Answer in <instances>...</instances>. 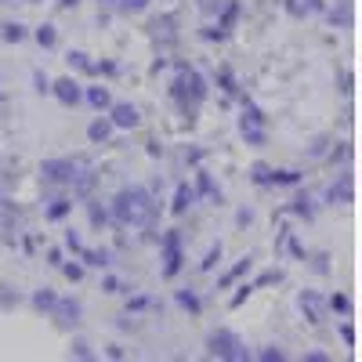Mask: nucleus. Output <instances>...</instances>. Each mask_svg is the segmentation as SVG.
<instances>
[{
	"label": "nucleus",
	"instance_id": "f03ea898",
	"mask_svg": "<svg viewBox=\"0 0 362 362\" xmlns=\"http://www.w3.org/2000/svg\"><path fill=\"white\" fill-rule=\"evenodd\" d=\"M210 355H221V358H247V348L239 337H232L228 329H221V334L210 337Z\"/></svg>",
	"mask_w": 362,
	"mask_h": 362
},
{
	"label": "nucleus",
	"instance_id": "dca6fc26",
	"mask_svg": "<svg viewBox=\"0 0 362 362\" xmlns=\"http://www.w3.org/2000/svg\"><path fill=\"white\" fill-rule=\"evenodd\" d=\"M73 355H80V358H90V351H87V344H83V341H76V344H73Z\"/></svg>",
	"mask_w": 362,
	"mask_h": 362
},
{
	"label": "nucleus",
	"instance_id": "a211bd4d",
	"mask_svg": "<svg viewBox=\"0 0 362 362\" xmlns=\"http://www.w3.org/2000/svg\"><path fill=\"white\" fill-rule=\"evenodd\" d=\"M18 4H37V0H18Z\"/></svg>",
	"mask_w": 362,
	"mask_h": 362
},
{
	"label": "nucleus",
	"instance_id": "423d86ee",
	"mask_svg": "<svg viewBox=\"0 0 362 362\" xmlns=\"http://www.w3.org/2000/svg\"><path fill=\"white\" fill-rule=\"evenodd\" d=\"M95 109H109L112 105V98H109V87H87V95H83Z\"/></svg>",
	"mask_w": 362,
	"mask_h": 362
},
{
	"label": "nucleus",
	"instance_id": "f3484780",
	"mask_svg": "<svg viewBox=\"0 0 362 362\" xmlns=\"http://www.w3.org/2000/svg\"><path fill=\"white\" fill-rule=\"evenodd\" d=\"M69 4H76V0H62V8H69Z\"/></svg>",
	"mask_w": 362,
	"mask_h": 362
},
{
	"label": "nucleus",
	"instance_id": "9d476101",
	"mask_svg": "<svg viewBox=\"0 0 362 362\" xmlns=\"http://www.w3.org/2000/svg\"><path fill=\"white\" fill-rule=\"evenodd\" d=\"M163 247H167V276H174V272H177V239L167 235Z\"/></svg>",
	"mask_w": 362,
	"mask_h": 362
},
{
	"label": "nucleus",
	"instance_id": "f8f14e48",
	"mask_svg": "<svg viewBox=\"0 0 362 362\" xmlns=\"http://www.w3.org/2000/svg\"><path fill=\"white\" fill-rule=\"evenodd\" d=\"M243 134H247L250 141H261V124H257V112L243 116Z\"/></svg>",
	"mask_w": 362,
	"mask_h": 362
},
{
	"label": "nucleus",
	"instance_id": "ddd939ff",
	"mask_svg": "<svg viewBox=\"0 0 362 362\" xmlns=\"http://www.w3.org/2000/svg\"><path fill=\"white\" fill-rule=\"evenodd\" d=\"M69 206H73L69 199H54V203L47 206V218H51V221H62V218L69 214Z\"/></svg>",
	"mask_w": 362,
	"mask_h": 362
},
{
	"label": "nucleus",
	"instance_id": "f257e3e1",
	"mask_svg": "<svg viewBox=\"0 0 362 362\" xmlns=\"http://www.w3.org/2000/svg\"><path fill=\"white\" fill-rule=\"evenodd\" d=\"M112 210L124 225H145L148 218H153V199H148L145 189H124L116 196Z\"/></svg>",
	"mask_w": 362,
	"mask_h": 362
},
{
	"label": "nucleus",
	"instance_id": "6e6552de",
	"mask_svg": "<svg viewBox=\"0 0 362 362\" xmlns=\"http://www.w3.org/2000/svg\"><path fill=\"white\" fill-rule=\"evenodd\" d=\"M109 131H112V119H95V124L87 127L90 141H105V138H109Z\"/></svg>",
	"mask_w": 362,
	"mask_h": 362
},
{
	"label": "nucleus",
	"instance_id": "0eeeda50",
	"mask_svg": "<svg viewBox=\"0 0 362 362\" xmlns=\"http://www.w3.org/2000/svg\"><path fill=\"white\" fill-rule=\"evenodd\" d=\"M0 37H4L8 44H22L29 33H25V25H22V22H8V25H4V33H0Z\"/></svg>",
	"mask_w": 362,
	"mask_h": 362
},
{
	"label": "nucleus",
	"instance_id": "7ed1b4c3",
	"mask_svg": "<svg viewBox=\"0 0 362 362\" xmlns=\"http://www.w3.org/2000/svg\"><path fill=\"white\" fill-rule=\"evenodd\" d=\"M51 95L62 102V105H80V102H83V90H80V83H76L73 76L54 80V83H51Z\"/></svg>",
	"mask_w": 362,
	"mask_h": 362
},
{
	"label": "nucleus",
	"instance_id": "20e7f679",
	"mask_svg": "<svg viewBox=\"0 0 362 362\" xmlns=\"http://www.w3.org/2000/svg\"><path fill=\"white\" fill-rule=\"evenodd\" d=\"M109 119H112V127H138L141 124V116H138V109L134 105H127V102H119V105H109Z\"/></svg>",
	"mask_w": 362,
	"mask_h": 362
},
{
	"label": "nucleus",
	"instance_id": "1a4fd4ad",
	"mask_svg": "<svg viewBox=\"0 0 362 362\" xmlns=\"http://www.w3.org/2000/svg\"><path fill=\"white\" fill-rule=\"evenodd\" d=\"M33 305H37L40 312H54V305H58V297H54L51 290H37V293H33Z\"/></svg>",
	"mask_w": 362,
	"mask_h": 362
},
{
	"label": "nucleus",
	"instance_id": "4468645a",
	"mask_svg": "<svg viewBox=\"0 0 362 362\" xmlns=\"http://www.w3.org/2000/svg\"><path fill=\"white\" fill-rule=\"evenodd\" d=\"M18 300H22L18 293H11V290H0V308H15Z\"/></svg>",
	"mask_w": 362,
	"mask_h": 362
},
{
	"label": "nucleus",
	"instance_id": "39448f33",
	"mask_svg": "<svg viewBox=\"0 0 362 362\" xmlns=\"http://www.w3.org/2000/svg\"><path fill=\"white\" fill-rule=\"evenodd\" d=\"M51 315L58 319V326H66V329H69V326L80 322V305H76V300H58Z\"/></svg>",
	"mask_w": 362,
	"mask_h": 362
},
{
	"label": "nucleus",
	"instance_id": "2eb2a0df",
	"mask_svg": "<svg viewBox=\"0 0 362 362\" xmlns=\"http://www.w3.org/2000/svg\"><path fill=\"white\" fill-rule=\"evenodd\" d=\"M66 276H69V279H80L83 268H80V264H66Z\"/></svg>",
	"mask_w": 362,
	"mask_h": 362
},
{
	"label": "nucleus",
	"instance_id": "9b49d317",
	"mask_svg": "<svg viewBox=\"0 0 362 362\" xmlns=\"http://www.w3.org/2000/svg\"><path fill=\"white\" fill-rule=\"evenodd\" d=\"M33 37H37V44H40V47H54V44H58V33H54V25H40Z\"/></svg>",
	"mask_w": 362,
	"mask_h": 362
}]
</instances>
